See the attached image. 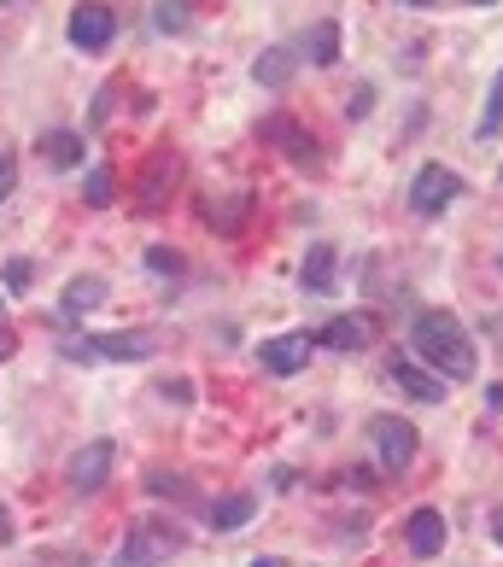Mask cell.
I'll use <instances>...</instances> for the list:
<instances>
[{"instance_id": "10", "label": "cell", "mask_w": 503, "mask_h": 567, "mask_svg": "<svg viewBox=\"0 0 503 567\" xmlns=\"http://www.w3.org/2000/svg\"><path fill=\"white\" fill-rule=\"evenodd\" d=\"M404 544H410V556H415V561H433L439 550H445V515H439V509H410V520H404Z\"/></svg>"}, {"instance_id": "3", "label": "cell", "mask_w": 503, "mask_h": 567, "mask_svg": "<svg viewBox=\"0 0 503 567\" xmlns=\"http://www.w3.org/2000/svg\"><path fill=\"white\" fill-rule=\"evenodd\" d=\"M112 468H117V445H112V439H94V445L71 451V462H65V486H71L76 497H94V492H106Z\"/></svg>"}, {"instance_id": "35", "label": "cell", "mask_w": 503, "mask_h": 567, "mask_svg": "<svg viewBox=\"0 0 503 567\" xmlns=\"http://www.w3.org/2000/svg\"><path fill=\"white\" fill-rule=\"evenodd\" d=\"M0 7H12V0H0Z\"/></svg>"}, {"instance_id": "37", "label": "cell", "mask_w": 503, "mask_h": 567, "mask_svg": "<svg viewBox=\"0 0 503 567\" xmlns=\"http://www.w3.org/2000/svg\"><path fill=\"white\" fill-rule=\"evenodd\" d=\"M497 176H503V171H497Z\"/></svg>"}, {"instance_id": "31", "label": "cell", "mask_w": 503, "mask_h": 567, "mask_svg": "<svg viewBox=\"0 0 503 567\" xmlns=\"http://www.w3.org/2000/svg\"><path fill=\"white\" fill-rule=\"evenodd\" d=\"M492 538L503 544V509H492Z\"/></svg>"}, {"instance_id": "25", "label": "cell", "mask_w": 503, "mask_h": 567, "mask_svg": "<svg viewBox=\"0 0 503 567\" xmlns=\"http://www.w3.org/2000/svg\"><path fill=\"white\" fill-rule=\"evenodd\" d=\"M0 281H7V292H30V281H35V264H30V258H7V269H0Z\"/></svg>"}, {"instance_id": "5", "label": "cell", "mask_w": 503, "mask_h": 567, "mask_svg": "<svg viewBox=\"0 0 503 567\" xmlns=\"http://www.w3.org/2000/svg\"><path fill=\"white\" fill-rule=\"evenodd\" d=\"M369 433H374V451H381V468L387 474H404L410 462H415V427L404 422V415H374Z\"/></svg>"}, {"instance_id": "33", "label": "cell", "mask_w": 503, "mask_h": 567, "mask_svg": "<svg viewBox=\"0 0 503 567\" xmlns=\"http://www.w3.org/2000/svg\"><path fill=\"white\" fill-rule=\"evenodd\" d=\"M252 567H287L281 556H258V561H252Z\"/></svg>"}, {"instance_id": "24", "label": "cell", "mask_w": 503, "mask_h": 567, "mask_svg": "<svg viewBox=\"0 0 503 567\" xmlns=\"http://www.w3.org/2000/svg\"><path fill=\"white\" fill-rule=\"evenodd\" d=\"M146 269H153V276H164V281H176V276H182V251H171V246H146Z\"/></svg>"}, {"instance_id": "28", "label": "cell", "mask_w": 503, "mask_h": 567, "mask_svg": "<svg viewBox=\"0 0 503 567\" xmlns=\"http://www.w3.org/2000/svg\"><path fill=\"white\" fill-rule=\"evenodd\" d=\"M12 187H18V164H12V158H0V199H7Z\"/></svg>"}, {"instance_id": "16", "label": "cell", "mask_w": 503, "mask_h": 567, "mask_svg": "<svg viewBox=\"0 0 503 567\" xmlns=\"http://www.w3.org/2000/svg\"><path fill=\"white\" fill-rule=\"evenodd\" d=\"M41 158H48L53 171H76V164L89 158V146H82L76 130H48V135H41Z\"/></svg>"}, {"instance_id": "26", "label": "cell", "mask_w": 503, "mask_h": 567, "mask_svg": "<svg viewBox=\"0 0 503 567\" xmlns=\"http://www.w3.org/2000/svg\"><path fill=\"white\" fill-rule=\"evenodd\" d=\"M153 24H158V30H187V12H182V0H158Z\"/></svg>"}, {"instance_id": "30", "label": "cell", "mask_w": 503, "mask_h": 567, "mask_svg": "<svg viewBox=\"0 0 503 567\" xmlns=\"http://www.w3.org/2000/svg\"><path fill=\"white\" fill-rule=\"evenodd\" d=\"M12 538H18V527H12V509L0 503V544H12Z\"/></svg>"}, {"instance_id": "12", "label": "cell", "mask_w": 503, "mask_h": 567, "mask_svg": "<svg viewBox=\"0 0 503 567\" xmlns=\"http://www.w3.org/2000/svg\"><path fill=\"white\" fill-rule=\"evenodd\" d=\"M264 141H281L287 158L299 164V171H310V164H317V141H310L292 117H269V123H264Z\"/></svg>"}, {"instance_id": "2", "label": "cell", "mask_w": 503, "mask_h": 567, "mask_svg": "<svg viewBox=\"0 0 503 567\" xmlns=\"http://www.w3.org/2000/svg\"><path fill=\"white\" fill-rule=\"evenodd\" d=\"M182 527H171V520H135L130 533H123V544L112 550V567H164L171 556H182Z\"/></svg>"}, {"instance_id": "4", "label": "cell", "mask_w": 503, "mask_h": 567, "mask_svg": "<svg viewBox=\"0 0 503 567\" xmlns=\"http://www.w3.org/2000/svg\"><path fill=\"white\" fill-rule=\"evenodd\" d=\"M456 194H463V176L445 171V164H422V171H415V182H410V212H415V217H439Z\"/></svg>"}, {"instance_id": "15", "label": "cell", "mask_w": 503, "mask_h": 567, "mask_svg": "<svg viewBox=\"0 0 503 567\" xmlns=\"http://www.w3.org/2000/svg\"><path fill=\"white\" fill-rule=\"evenodd\" d=\"M106 305V281L100 276H76L65 292H59V317H89V310Z\"/></svg>"}, {"instance_id": "7", "label": "cell", "mask_w": 503, "mask_h": 567, "mask_svg": "<svg viewBox=\"0 0 503 567\" xmlns=\"http://www.w3.org/2000/svg\"><path fill=\"white\" fill-rule=\"evenodd\" d=\"M112 35H117V12H112V7L89 0V7H76V12H71V48L100 53V48H112Z\"/></svg>"}, {"instance_id": "22", "label": "cell", "mask_w": 503, "mask_h": 567, "mask_svg": "<svg viewBox=\"0 0 503 567\" xmlns=\"http://www.w3.org/2000/svg\"><path fill=\"white\" fill-rule=\"evenodd\" d=\"M82 199H89L94 212H100V205H112V199H117V182H112V171H106V164H94V171L82 176Z\"/></svg>"}, {"instance_id": "1", "label": "cell", "mask_w": 503, "mask_h": 567, "mask_svg": "<svg viewBox=\"0 0 503 567\" xmlns=\"http://www.w3.org/2000/svg\"><path fill=\"white\" fill-rule=\"evenodd\" d=\"M410 346L433 363L439 381H474L480 369V351H474V333L451 317V310H422V317L410 322Z\"/></svg>"}, {"instance_id": "23", "label": "cell", "mask_w": 503, "mask_h": 567, "mask_svg": "<svg viewBox=\"0 0 503 567\" xmlns=\"http://www.w3.org/2000/svg\"><path fill=\"white\" fill-rule=\"evenodd\" d=\"M146 492H158V497H194V486H187V480L182 474H171V468H153V474H146Z\"/></svg>"}, {"instance_id": "13", "label": "cell", "mask_w": 503, "mask_h": 567, "mask_svg": "<svg viewBox=\"0 0 503 567\" xmlns=\"http://www.w3.org/2000/svg\"><path fill=\"white\" fill-rule=\"evenodd\" d=\"M252 515H258V497H252V492H228V497L212 503V520H205V527H212V533H240Z\"/></svg>"}, {"instance_id": "18", "label": "cell", "mask_w": 503, "mask_h": 567, "mask_svg": "<svg viewBox=\"0 0 503 567\" xmlns=\"http://www.w3.org/2000/svg\"><path fill=\"white\" fill-rule=\"evenodd\" d=\"M299 281H305V292H333V246L328 240H317V246L305 251Z\"/></svg>"}, {"instance_id": "11", "label": "cell", "mask_w": 503, "mask_h": 567, "mask_svg": "<svg viewBox=\"0 0 503 567\" xmlns=\"http://www.w3.org/2000/svg\"><path fill=\"white\" fill-rule=\"evenodd\" d=\"M369 340H374V317H358V310H351V317H333L317 333V346H328V351H363Z\"/></svg>"}, {"instance_id": "34", "label": "cell", "mask_w": 503, "mask_h": 567, "mask_svg": "<svg viewBox=\"0 0 503 567\" xmlns=\"http://www.w3.org/2000/svg\"><path fill=\"white\" fill-rule=\"evenodd\" d=\"M463 7H497V0H463Z\"/></svg>"}, {"instance_id": "6", "label": "cell", "mask_w": 503, "mask_h": 567, "mask_svg": "<svg viewBox=\"0 0 503 567\" xmlns=\"http://www.w3.org/2000/svg\"><path fill=\"white\" fill-rule=\"evenodd\" d=\"M387 386H398L404 398H415V404H445L451 398V381H439V374L422 369V363H404V357L387 363Z\"/></svg>"}, {"instance_id": "8", "label": "cell", "mask_w": 503, "mask_h": 567, "mask_svg": "<svg viewBox=\"0 0 503 567\" xmlns=\"http://www.w3.org/2000/svg\"><path fill=\"white\" fill-rule=\"evenodd\" d=\"M182 176V158L171 153V146H158L153 158H146V171H141V182H135V205L141 212H158L164 205V194H171V182Z\"/></svg>"}, {"instance_id": "14", "label": "cell", "mask_w": 503, "mask_h": 567, "mask_svg": "<svg viewBox=\"0 0 503 567\" xmlns=\"http://www.w3.org/2000/svg\"><path fill=\"white\" fill-rule=\"evenodd\" d=\"M292 71H299V53L292 48H264L258 65H252V82H258V89H287Z\"/></svg>"}, {"instance_id": "20", "label": "cell", "mask_w": 503, "mask_h": 567, "mask_svg": "<svg viewBox=\"0 0 503 567\" xmlns=\"http://www.w3.org/2000/svg\"><path fill=\"white\" fill-rule=\"evenodd\" d=\"M246 212H252V194H228V199H212V205H205V223L223 228V235H235V228L246 223Z\"/></svg>"}, {"instance_id": "9", "label": "cell", "mask_w": 503, "mask_h": 567, "mask_svg": "<svg viewBox=\"0 0 503 567\" xmlns=\"http://www.w3.org/2000/svg\"><path fill=\"white\" fill-rule=\"evenodd\" d=\"M310 351H317V333H276V340H264L258 363L269 374H299L310 363Z\"/></svg>"}, {"instance_id": "21", "label": "cell", "mask_w": 503, "mask_h": 567, "mask_svg": "<svg viewBox=\"0 0 503 567\" xmlns=\"http://www.w3.org/2000/svg\"><path fill=\"white\" fill-rule=\"evenodd\" d=\"M497 130H503V71L492 76V89H486V112H480L474 135H480V141H492Z\"/></svg>"}, {"instance_id": "32", "label": "cell", "mask_w": 503, "mask_h": 567, "mask_svg": "<svg viewBox=\"0 0 503 567\" xmlns=\"http://www.w3.org/2000/svg\"><path fill=\"white\" fill-rule=\"evenodd\" d=\"M398 7H415V12H428V7H439V0H398Z\"/></svg>"}, {"instance_id": "19", "label": "cell", "mask_w": 503, "mask_h": 567, "mask_svg": "<svg viewBox=\"0 0 503 567\" xmlns=\"http://www.w3.org/2000/svg\"><path fill=\"white\" fill-rule=\"evenodd\" d=\"M94 357H153V333H100V340H89Z\"/></svg>"}, {"instance_id": "29", "label": "cell", "mask_w": 503, "mask_h": 567, "mask_svg": "<svg viewBox=\"0 0 503 567\" xmlns=\"http://www.w3.org/2000/svg\"><path fill=\"white\" fill-rule=\"evenodd\" d=\"M18 340H12V322H7V305H0V357H12Z\"/></svg>"}, {"instance_id": "36", "label": "cell", "mask_w": 503, "mask_h": 567, "mask_svg": "<svg viewBox=\"0 0 503 567\" xmlns=\"http://www.w3.org/2000/svg\"><path fill=\"white\" fill-rule=\"evenodd\" d=\"M497 264H503V251H497Z\"/></svg>"}, {"instance_id": "17", "label": "cell", "mask_w": 503, "mask_h": 567, "mask_svg": "<svg viewBox=\"0 0 503 567\" xmlns=\"http://www.w3.org/2000/svg\"><path fill=\"white\" fill-rule=\"evenodd\" d=\"M299 59H310V65H340V24L333 18H322V24H310V35H305V53Z\"/></svg>"}, {"instance_id": "27", "label": "cell", "mask_w": 503, "mask_h": 567, "mask_svg": "<svg viewBox=\"0 0 503 567\" xmlns=\"http://www.w3.org/2000/svg\"><path fill=\"white\" fill-rule=\"evenodd\" d=\"M369 112H374V89H369V82H358V89L346 94V117H369Z\"/></svg>"}]
</instances>
